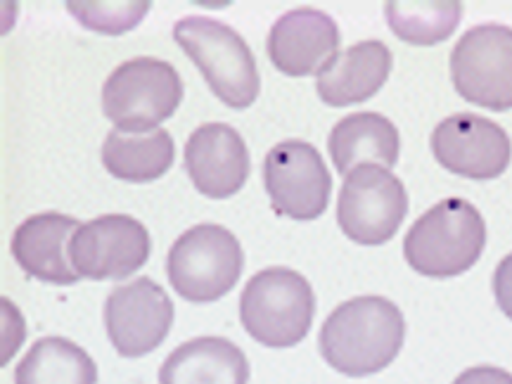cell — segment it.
Masks as SVG:
<instances>
[{
	"label": "cell",
	"instance_id": "8fae6325",
	"mask_svg": "<svg viewBox=\"0 0 512 384\" xmlns=\"http://www.w3.org/2000/svg\"><path fill=\"white\" fill-rule=\"evenodd\" d=\"M174 325V304L162 285L138 278L107 294L105 328L114 351L124 358L152 354Z\"/></svg>",
	"mask_w": 512,
	"mask_h": 384
},
{
	"label": "cell",
	"instance_id": "5bb4252c",
	"mask_svg": "<svg viewBox=\"0 0 512 384\" xmlns=\"http://www.w3.org/2000/svg\"><path fill=\"white\" fill-rule=\"evenodd\" d=\"M339 27L335 19L313 8L287 12L268 34L273 67L292 79L318 74L337 55Z\"/></svg>",
	"mask_w": 512,
	"mask_h": 384
},
{
	"label": "cell",
	"instance_id": "52a82bcc",
	"mask_svg": "<svg viewBox=\"0 0 512 384\" xmlns=\"http://www.w3.org/2000/svg\"><path fill=\"white\" fill-rule=\"evenodd\" d=\"M451 81L460 98L491 112L512 110V29L479 24L451 53Z\"/></svg>",
	"mask_w": 512,
	"mask_h": 384
},
{
	"label": "cell",
	"instance_id": "8992f818",
	"mask_svg": "<svg viewBox=\"0 0 512 384\" xmlns=\"http://www.w3.org/2000/svg\"><path fill=\"white\" fill-rule=\"evenodd\" d=\"M245 254L240 240L219 223L185 230L166 256V275L174 290L192 304L219 302L238 285Z\"/></svg>",
	"mask_w": 512,
	"mask_h": 384
},
{
	"label": "cell",
	"instance_id": "7a4b0ae2",
	"mask_svg": "<svg viewBox=\"0 0 512 384\" xmlns=\"http://www.w3.org/2000/svg\"><path fill=\"white\" fill-rule=\"evenodd\" d=\"M486 245V223L475 204L441 200L413 223L403 240L408 266L427 278H456L477 264Z\"/></svg>",
	"mask_w": 512,
	"mask_h": 384
},
{
	"label": "cell",
	"instance_id": "ba28073f",
	"mask_svg": "<svg viewBox=\"0 0 512 384\" xmlns=\"http://www.w3.org/2000/svg\"><path fill=\"white\" fill-rule=\"evenodd\" d=\"M408 214L403 183L382 166H361L344 178L337 200V223L358 245H384L399 233Z\"/></svg>",
	"mask_w": 512,
	"mask_h": 384
},
{
	"label": "cell",
	"instance_id": "7c38bea8",
	"mask_svg": "<svg viewBox=\"0 0 512 384\" xmlns=\"http://www.w3.org/2000/svg\"><path fill=\"white\" fill-rule=\"evenodd\" d=\"M432 155L451 174L491 181L510 166L512 143L503 126L479 114L460 112L446 117L432 131Z\"/></svg>",
	"mask_w": 512,
	"mask_h": 384
},
{
	"label": "cell",
	"instance_id": "44dd1931",
	"mask_svg": "<svg viewBox=\"0 0 512 384\" xmlns=\"http://www.w3.org/2000/svg\"><path fill=\"white\" fill-rule=\"evenodd\" d=\"M384 17L396 38L408 46H437L453 36L463 17V3H384Z\"/></svg>",
	"mask_w": 512,
	"mask_h": 384
},
{
	"label": "cell",
	"instance_id": "ffe728a7",
	"mask_svg": "<svg viewBox=\"0 0 512 384\" xmlns=\"http://www.w3.org/2000/svg\"><path fill=\"white\" fill-rule=\"evenodd\" d=\"M15 384H98V366L72 339L43 337L17 363Z\"/></svg>",
	"mask_w": 512,
	"mask_h": 384
},
{
	"label": "cell",
	"instance_id": "30bf717a",
	"mask_svg": "<svg viewBox=\"0 0 512 384\" xmlns=\"http://www.w3.org/2000/svg\"><path fill=\"white\" fill-rule=\"evenodd\" d=\"M152 240L138 219L107 214L81 223L69 240V261L79 278L124 280L147 264Z\"/></svg>",
	"mask_w": 512,
	"mask_h": 384
},
{
	"label": "cell",
	"instance_id": "2e32d148",
	"mask_svg": "<svg viewBox=\"0 0 512 384\" xmlns=\"http://www.w3.org/2000/svg\"><path fill=\"white\" fill-rule=\"evenodd\" d=\"M392 50L382 41L356 43L316 74V93L328 107H349L380 93L392 72Z\"/></svg>",
	"mask_w": 512,
	"mask_h": 384
},
{
	"label": "cell",
	"instance_id": "3957f363",
	"mask_svg": "<svg viewBox=\"0 0 512 384\" xmlns=\"http://www.w3.org/2000/svg\"><path fill=\"white\" fill-rule=\"evenodd\" d=\"M174 38L197 64L211 93L233 110H247L259 98L261 79L252 50L238 31L209 17H183Z\"/></svg>",
	"mask_w": 512,
	"mask_h": 384
},
{
	"label": "cell",
	"instance_id": "e0dca14e",
	"mask_svg": "<svg viewBox=\"0 0 512 384\" xmlns=\"http://www.w3.org/2000/svg\"><path fill=\"white\" fill-rule=\"evenodd\" d=\"M328 152L335 169L344 176L368 164L389 171L399 164V128L377 112L349 114L332 126Z\"/></svg>",
	"mask_w": 512,
	"mask_h": 384
},
{
	"label": "cell",
	"instance_id": "5b68a950",
	"mask_svg": "<svg viewBox=\"0 0 512 384\" xmlns=\"http://www.w3.org/2000/svg\"><path fill=\"white\" fill-rule=\"evenodd\" d=\"M183 100L181 74L157 57L121 62L102 86V112L124 133H150L174 117Z\"/></svg>",
	"mask_w": 512,
	"mask_h": 384
},
{
	"label": "cell",
	"instance_id": "9c48e42d",
	"mask_svg": "<svg viewBox=\"0 0 512 384\" xmlns=\"http://www.w3.org/2000/svg\"><path fill=\"white\" fill-rule=\"evenodd\" d=\"M264 185L275 214L313 221L330 204L332 176L320 152L304 140H285L264 159Z\"/></svg>",
	"mask_w": 512,
	"mask_h": 384
},
{
	"label": "cell",
	"instance_id": "277c9868",
	"mask_svg": "<svg viewBox=\"0 0 512 384\" xmlns=\"http://www.w3.org/2000/svg\"><path fill=\"white\" fill-rule=\"evenodd\" d=\"M316 297L309 280L292 268H266L249 278L240 294V320L247 335L268 349L297 347L309 335Z\"/></svg>",
	"mask_w": 512,
	"mask_h": 384
},
{
	"label": "cell",
	"instance_id": "9a60e30c",
	"mask_svg": "<svg viewBox=\"0 0 512 384\" xmlns=\"http://www.w3.org/2000/svg\"><path fill=\"white\" fill-rule=\"evenodd\" d=\"M79 228L81 223L72 216L55 211L31 216L19 223L12 235V256L31 278L53 285H74L79 273L69 261V240Z\"/></svg>",
	"mask_w": 512,
	"mask_h": 384
},
{
	"label": "cell",
	"instance_id": "6da1fadb",
	"mask_svg": "<svg viewBox=\"0 0 512 384\" xmlns=\"http://www.w3.org/2000/svg\"><path fill=\"white\" fill-rule=\"evenodd\" d=\"M406 337L399 306L384 297H356L325 318L318 347L328 366L347 377H368L392 366Z\"/></svg>",
	"mask_w": 512,
	"mask_h": 384
},
{
	"label": "cell",
	"instance_id": "cb8c5ba5",
	"mask_svg": "<svg viewBox=\"0 0 512 384\" xmlns=\"http://www.w3.org/2000/svg\"><path fill=\"white\" fill-rule=\"evenodd\" d=\"M453 384H512V375L503 368L475 366L460 373Z\"/></svg>",
	"mask_w": 512,
	"mask_h": 384
},
{
	"label": "cell",
	"instance_id": "4fadbf2b",
	"mask_svg": "<svg viewBox=\"0 0 512 384\" xmlns=\"http://www.w3.org/2000/svg\"><path fill=\"white\" fill-rule=\"evenodd\" d=\"M183 159L195 190L209 200L238 195L249 178L247 143L228 124H204L192 131Z\"/></svg>",
	"mask_w": 512,
	"mask_h": 384
},
{
	"label": "cell",
	"instance_id": "d6986e66",
	"mask_svg": "<svg viewBox=\"0 0 512 384\" xmlns=\"http://www.w3.org/2000/svg\"><path fill=\"white\" fill-rule=\"evenodd\" d=\"M176 145L169 131L124 133L112 128L102 143V164L114 178L126 183H152L174 166Z\"/></svg>",
	"mask_w": 512,
	"mask_h": 384
},
{
	"label": "cell",
	"instance_id": "ac0fdd59",
	"mask_svg": "<svg viewBox=\"0 0 512 384\" xmlns=\"http://www.w3.org/2000/svg\"><path fill=\"white\" fill-rule=\"evenodd\" d=\"M249 363L226 337H195L166 356L159 384H247Z\"/></svg>",
	"mask_w": 512,
	"mask_h": 384
},
{
	"label": "cell",
	"instance_id": "7402d4cb",
	"mask_svg": "<svg viewBox=\"0 0 512 384\" xmlns=\"http://www.w3.org/2000/svg\"><path fill=\"white\" fill-rule=\"evenodd\" d=\"M150 0H128V3H86V0H69V15L81 22V27L98 31L105 36H119L133 31L150 12Z\"/></svg>",
	"mask_w": 512,
	"mask_h": 384
},
{
	"label": "cell",
	"instance_id": "603a6c76",
	"mask_svg": "<svg viewBox=\"0 0 512 384\" xmlns=\"http://www.w3.org/2000/svg\"><path fill=\"white\" fill-rule=\"evenodd\" d=\"M494 297L498 309L512 320V254L498 264L494 273Z\"/></svg>",
	"mask_w": 512,
	"mask_h": 384
}]
</instances>
